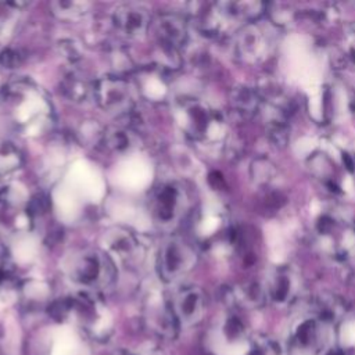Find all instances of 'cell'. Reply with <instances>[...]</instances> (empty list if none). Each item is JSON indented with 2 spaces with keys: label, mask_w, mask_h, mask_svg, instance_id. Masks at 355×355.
I'll return each instance as SVG.
<instances>
[{
  "label": "cell",
  "mask_w": 355,
  "mask_h": 355,
  "mask_svg": "<svg viewBox=\"0 0 355 355\" xmlns=\"http://www.w3.org/2000/svg\"><path fill=\"white\" fill-rule=\"evenodd\" d=\"M175 318L182 324L196 323L204 311V297L198 287H184L176 293L171 305Z\"/></svg>",
  "instance_id": "cell-8"
},
{
  "label": "cell",
  "mask_w": 355,
  "mask_h": 355,
  "mask_svg": "<svg viewBox=\"0 0 355 355\" xmlns=\"http://www.w3.org/2000/svg\"><path fill=\"white\" fill-rule=\"evenodd\" d=\"M21 162V154L11 143H0V173L14 171Z\"/></svg>",
  "instance_id": "cell-14"
},
{
  "label": "cell",
  "mask_w": 355,
  "mask_h": 355,
  "mask_svg": "<svg viewBox=\"0 0 355 355\" xmlns=\"http://www.w3.org/2000/svg\"><path fill=\"white\" fill-rule=\"evenodd\" d=\"M150 29L162 54L168 58L178 57L179 50L187 43L189 31L186 19L176 12H165L151 22Z\"/></svg>",
  "instance_id": "cell-5"
},
{
  "label": "cell",
  "mask_w": 355,
  "mask_h": 355,
  "mask_svg": "<svg viewBox=\"0 0 355 355\" xmlns=\"http://www.w3.org/2000/svg\"><path fill=\"white\" fill-rule=\"evenodd\" d=\"M115 31L126 39H141L151 26L150 12L140 4H121L112 12Z\"/></svg>",
  "instance_id": "cell-7"
},
{
  "label": "cell",
  "mask_w": 355,
  "mask_h": 355,
  "mask_svg": "<svg viewBox=\"0 0 355 355\" xmlns=\"http://www.w3.org/2000/svg\"><path fill=\"white\" fill-rule=\"evenodd\" d=\"M104 144L114 153H126L136 146V135L126 126H111L104 132Z\"/></svg>",
  "instance_id": "cell-10"
},
{
  "label": "cell",
  "mask_w": 355,
  "mask_h": 355,
  "mask_svg": "<svg viewBox=\"0 0 355 355\" xmlns=\"http://www.w3.org/2000/svg\"><path fill=\"white\" fill-rule=\"evenodd\" d=\"M178 111L183 130L197 141L209 140L222 130L220 115L200 100H183Z\"/></svg>",
  "instance_id": "cell-2"
},
{
  "label": "cell",
  "mask_w": 355,
  "mask_h": 355,
  "mask_svg": "<svg viewBox=\"0 0 355 355\" xmlns=\"http://www.w3.org/2000/svg\"><path fill=\"white\" fill-rule=\"evenodd\" d=\"M51 12L60 19H78L89 12L90 4L86 1H53L50 4Z\"/></svg>",
  "instance_id": "cell-12"
},
{
  "label": "cell",
  "mask_w": 355,
  "mask_h": 355,
  "mask_svg": "<svg viewBox=\"0 0 355 355\" xmlns=\"http://www.w3.org/2000/svg\"><path fill=\"white\" fill-rule=\"evenodd\" d=\"M108 248L121 261H130L136 257L139 243L132 233L116 229L108 237Z\"/></svg>",
  "instance_id": "cell-9"
},
{
  "label": "cell",
  "mask_w": 355,
  "mask_h": 355,
  "mask_svg": "<svg viewBox=\"0 0 355 355\" xmlns=\"http://www.w3.org/2000/svg\"><path fill=\"white\" fill-rule=\"evenodd\" d=\"M232 103L239 112L245 114V115L254 112L258 108L257 94L247 87H240V89L234 90Z\"/></svg>",
  "instance_id": "cell-13"
},
{
  "label": "cell",
  "mask_w": 355,
  "mask_h": 355,
  "mask_svg": "<svg viewBox=\"0 0 355 355\" xmlns=\"http://www.w3.org/2000/svg\"><path fill=\"white\" fill-rule=\"evenodd\" d=\"M186 207V194L175 182L162 183L153 194L151 212L161 225H171L178 220Z\"/></svg>",
  "instance_id": "cell-6"
},
{
  "label": "cell",
  "mask_w": 355,
  "mask_h": 355,
  "mask_svg": "<svg viewBox=\"0 0 355 355\" xmlns=\"http://www.w3.org/2000/svg\"><path fill=\"white\" fill-rule=\"evenodd\" d=\"M61 92L72 101L86 103L94 100V83L78 75H69L61 85Z\"/></svg>",
  "instance_id": "cell-11"
},
{
  "label": "cell",
  "mask_w": 355,
  "mask_h": 355,
  "mask_svg": "<svg viewBox=\"0 0 355 355\" xmlns=\"http://www.w3.org/2000/svg\"><path fill=\"white\" fill-rule=\"evenodd\" d=\"M94 101L107 112L128 114L135 105L132 85L119 76H104L94 82Z\"/></svg>",
  "instance_id": "cell-4"
},
{
  "label": "cell",
  "mask_w": 355,
  "mask_h": 355,
  "mask_svg": "<svg viewBox=\"0 0 355 355\" xmlns=\"http://www.w3.org/2000/svg\"><path fill=\"white\" fill-rule=\"evenodd\" d=\"M115 270L111 255L98 250H87L73 259L71 279L85 287L107 286L114 280Z\"/></svg>",
  "instance_id": "cell-1"
},
{
  "label": "cell",
  "mask_w": 355,
  "mask_h": 355,
  "mask_svg": "<svg viewBox=\"0 0 355 355\" xmlns=\"http://www.w3.org/2000/svg\"><path fill=\"white\" fill-rule=\"evenodd\" d=\"M196 262V252L190 244L178 237H171L159 247L157 257V270L159 277L175 282L187 273Z\"/></svg>",
  "instance_id": "cell-3"
},
{
  "label": "cell",
  "mask_w": 355,
  "mask_h": 355,
  "mask_svg": "<svg viewBox=\"0 0 355 355\" xmlns=\"http://www.w3.org/2000/svg\"><path fill=\"white\" fill-rule=\"evenodd\" d=\"M341 343L347 347H355V322H348L341 327Z\"/></svg>",
  "instance_id": "cell-15"
}]
</instances>
